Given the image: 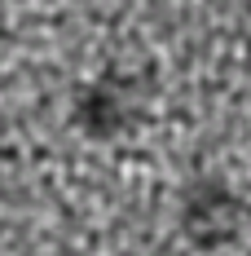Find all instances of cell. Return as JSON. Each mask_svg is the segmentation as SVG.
Wrapping results in <instances>:
<instances>
[{
  "label": "cell",
  "mask_w": 251,
  "mask_h": 256,
  "mask_svg": "<svg viewBox=\"0 0 251 256\" xmlns=\"http://www.w3.org/2000/svg\"><path fill=\"white\" fill-rule=\"evenodd\" d=\"M146 115H150L146 76H132V71H119V66L84 80L75 88V102H71V124L88 142H119Z\"/></svg>",
  "instance_id": "6da1fadb"
},
{
  "label": "cell",
  "mask_w": 251,
  "mask_h": 256,
  "mask_svg": "<svg viewBox=\"0 0 251 256\" xmlns=\"http://www.w3.org/2000/svg\"><path fill=\"white\" fill-rule=\"evenodd\" d=\"M4 164H9V150H4V146H0V168H4Z\"/></svg>",
  "instance_id": "3957f363"
},
{
  "label": "cell",
  "mask_w": 251,
  "mask_h": 256,
  "mask_svg": "<svg viewBox=\"0 0 251 256\" xmlns=\"http://www.w3.org/2000/svg\"><path fill=\"white\" fill-rule=\"evenodd\" d=\"M176 230L199 252H221L229 243H238V234L247 230V204H243V194L225 177L203 172L190 186H181Z\"/></svg>",
  "instance_id": "7a4b0ae2"
}]
</instances>
